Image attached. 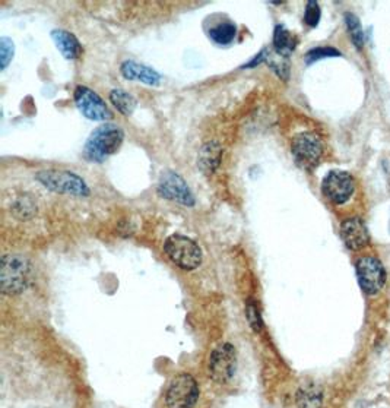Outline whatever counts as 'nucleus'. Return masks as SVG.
<instances>
[{"mask_svg":"<svg viewBox=\"0 0 390 408\" xmlns=\"http://www.w3.org/2000/svg\"><path fill=\"white\" fill-rule=\"evenodd\" d=\"M120 72L129 81H137L151 87H157L161 82V75L157 71H153L152 68L142 64H137V61L133 60L123 61Z\"/></svg>","mask_w":390,"mask_h":408,"instance_id":"13","label":"nucleus"},{"mask_svg":"<svg viewBox=\"0 0 390 408\" xmlns=\"http://www.w3.org/2000/svg\"><path fill=\"white\" fill-rule=\"evenodd\" d=\"M246 313H247V321L250 323V326L255 329V331H260L263 322H262V316H260V312L257 309V306L255 303H247L246 307Z\"/></svg>","mask_w":390,"mask_h":408,"instance_id":"24","label":"nucleus"},{"mask_svg":"<svg viewBox=\"0 0 390 408\" xmlns=\"http://www.w3.org/2000/svg\"><path fill=\"white\" fill-rule=\"evenodd\" d=\"M355 182L347 171L333 170L324 176L322 182V192L331 202L342 205L352 196Z\"/></svg>","mask_w":390,"mask_h":408,"instance_id":"10","label":"nucleus"},{"mask_svg":"<svg viewBox=\"0 0 390 408\" xmlns=\"http://www.w3.org/2000/svg\"><path fill=\"white\" fill-rule=\"evenodd\" d=\"M73 99L77 110L89 120L107 122L113 117L112 110L108 108L103 99L88 87H77L75 89Z\"/></svg>","mask_w":390,"mask_h":408,"instance_id":"9","label":"nucleus"},{"mask_svg":"<svg viewBox=\"0 0 390 408\" xmlns=\"http://www.w3.org/2000/svg\"><path fill=\"white\" fill-rule=\"evenodd\" d=\"M345 22H347V28H348V33L352 43L357 45V49H363L364 34H363V27H361L360 20H358L354 13H347Z\"/></svg>","mask_w":390,"mask_h":408,"instance_id":"20","label":"nucleus"},{"mask_svg":"<svg viewBox=\"0 0 390 408\" xmlns=\"http://www.w3.org/2000/svg\"><path fill=\"white\" fill-rule=\"evenodd\" d=\"M52 38L59 49V52L69 60H75L82 54V45L72 33L65 29L52 31Z\"/></svg>","mask_w":390,"mask_h":408,"instance_id":"14","label":"nucleus"},{"mask_svg":"<svg viewBox=\"0 0 390 408\" xmlns=\"http://www.w3.org/2000/svg\"><path fill=\"white\" fill-rule=\"evenodd\" d=\"M36 179L52 192L56 194H65L72 196H88L89 187L87 182L77 176L76 173L72 171H57V170H47L40 171L36 176Z\"/></svg>","mask_w":390,"mask_h":408,"instance_id":"4","label":"nucleus"},{"mask_svg":"<svg viewBox=\"0 0 390 408\" xmlns=\"http://www.w3.org/2000/svg\"><path fill=\"white\" fill-rule=\"evenodd\" d=\"M297 43H299L297 37L292 36L285 27L278 25L275 28L273 47H275L276 54L288 57L295 50V47H297Z\"/></svg>","mask_w":390,"mask_h":408,"instance_id":"16","label":"nucleus"},{"mask_svg":"<svg viewBox=\"0 0 390 408\" xmlns=\"http://www.w3.org/2000/svg\"><path fill=\"white\" fill-rule=\"evenodd\" d=\"M124 132L113 123H104L93 129L84 147V159L89 163H104L108 156L119 151L123 144Z\"/></svg>","mask_w":390,"mask_h":408,"instance_id":"1","label":"nucleus"},{"mask_svg":"<svg viewBox=\"0 0 390 408\" xmlns=\"http://www.w3.org/2000/svg\"><path fill=\"white\" fill-rule=\"evenodd\" d=\"M199 394V385L193 376L180 373L171 381L167 389L165 404L168 408H195Z\"/></svg>","mask_w":390,"mask_h":408,"instance_id":"5","label":"nucleus"},{"mask_svg":"<svg viewBox=\"0 0 390 408\" xmlns=\"http://www.w3.org/2000/svg\"><path fill=\"white\" fill-rule=\"evenodd\" d=\"M157 191L160 196L168 201L177 202L180 203V205H184V207L195 205V196L190 191L189 184H187L186 180L174 171L163 173Z\"/></svg>","mask_w":390,"mask_h":408,"instance_id":"11","label":"nucleus"},{"mask_svg":"<svg viewBox=\"0 0 390 408\" xmlns=\"http://www.w3.org/2000/svg\"><path fill=\"white\" fill-rule=\"evenodd\" d=\"M237 36V27L232 22H223L209 29V38L218 45H228Z\"/></svg>","mask_w":390,"mask_h":408,"instance_id":"18","label":"nucleus"},{"mask_svg":"<svg viewBox=\"0 0 390 408\" xmlns=\"http://www.w3.org/2000/svg\"><path fill=\"white\" fill-rule=\"evenodd\" d=\"M164 250L168 259L184 271H193L199 268L202 261H204L200 246L190 238L183 236V234L170 236L164 243Z\"/></svg>","mask_w":390,"mask_h":408,"instance_id":"3","label":"nucleus"},{"mask_svg":"<svg viewBox=\"0 0 390 408\" xmlns=\"http://www.w3.org/2000/svg\"><path fill=\"white\" fill-rule=\"evenodd\" d=\"M291 150L295 161L307 170L316 167L323 155L322 139L313 132L299 133L292 139Z\"/></svg>","mask_w":390,"mask_h":408,"instance_id":"8","label":"nucleus"},{"mask_svg":"<svg viewBox=\"0 0 390 408\" xmlns=\"http://www.w3.org/2000/svg\"><path fill=\"white\" fill-rule=\"evenodd\" d=\"M339 50H336L335 47H331V45H324V47H316V49L313 50H310L304 60H306V64L307 65H311V64H315V61L317 60H322V59H326V57H335V56H339Z\"/></svg>","mask_w":390,"mask_h":408,"instance_id":"21","label":"nucleus"},{"mask_svg":"<svg viewBox=\"0 0 390 408\" xmlns=\"http://www.w3.org/2000/svg\"><path fill=\"white\" fill-rule=\"evenodd\" d=\"M340 236L348 249L360 250L366 247L370 242L368 230L361 218H347L340 224Z\"/></svg>","mask_w":390,"mask_h":408,"instance_id":"12","label":"nucleus"},{"mask_svg":"<svg viewBox=\"0 0 390 408\" xmlns=\"http://www.w3.org/2000/svg\"><path fill=\"white\" fill-rule=\"evenodd\" d=\"M31 263L29 261L17 254L5 255L2 258V268H0V284L2 291L8 296L21 294L29 284Z\"/></svg>","mask_w":390,"mask_h":408,"instance_id":"2","label":"nucleus"},{"mask_svg":"<svg viewBox=\"0 0 390 408\" xmlns=\"http://www.w3.org/2000/svg\"><path fill=\"white\" fill-rule=\"evenodd\" d=\"M295 402H297L299 408H322V389L316 384H306L297 391Z\"/></svg>","mask_w":390,"mask_h":408,"instance_id":"15","label":"nucleus"},{"mask_svg":"<svg viewBox=\"0 0 390 408\" xmlns=\"http://www.w3.org/2000/svg\"><path fill=\"white\" fill-rule=\"evenodd\" d=\"M220 159H221V148H220V145L215 144V143L207 144L200 151L199 164H200L202 170L212 173L215 170V167L220 164Z\"/></svg>","mask_w":390,"mask_h":408,"instance_id":"19","label":"nucleus"},{"mask_svg":"<svg viewBox=\"0 0 390 408\" xmlns=\"http://www.w3.org/2000/svg\"><path fill=\"white\" fill-rule=\"evenodd\" d=\"M209 376L218 384H227L237 372V350L230 342L216 347L209 357Z\"/></svg>","mask_w":390,"mask_h":408,"instance_id":"6","label":"nucleus"},{"mask_svg":"<svg viewBox=\"0 0 390 408\" xmlns=\"http://www.w3.org/2000/svg\"><path fill=\"white\" fill-rule=\"evenodd\" d=\"M15 54V45L13 41L8 37L0 38V68L5 71L8 65L12 61Z\"/></svg>","mask_w":390,"mask_h":408,"instance_id":"22","label":"nucleus"},{"mask_svg":"<svg viewBox=\"0 0 390 408\" xmlns=\"http://www.w3.org/2000/svg\"><path fill=\"white\" fill-rule=\"evenodd\" d=\"M110 101L121 115L128 116V117L133 115L135 108L137 105L136 99L132 96V94H129L128 91H124V89H113L110 92Z\"/></svg>","mask_w":390,"mask_h":408,"instance_id":"17","label":"nucleus"},{"mask_svg":"<svg viewBox=\"0 0 390 408\" xmlns=\"http://www.w3.org/2000/svg\"><path fill=\"white\" fill-rule=\"evenodd\" d=\"M358 284L366 294H377L386 282V271L383 263L371 255L363 256L357 261Z\"/></svg>","mask_w":390,"mask_h":408,"instance_id":"7","label":"nucleus"},{"mask_svg":"<svg viewBox=\"0 0 390 408\" xmlns=\"http://www.w3.org/2000/svg\"><path fill=\"white\" fill-rule=\"evenodd\" d=\"M320 17H322V10H320V6L317 2H315V0H310V2L307 3L306 6V12H304V22L311 27V28H315L317 27L319 21H320Z\"/></svg>","mask_w":390,"mask_h":408,"instance_id":"23","label":"nucleus"}]
</instances>
